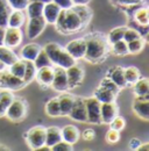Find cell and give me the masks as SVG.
Masks as SVG:
<instances>
[{"mask_svg": "<svg viewBox=\"0 0 149 151\" xmlns=\"http://www.w3.org/2000/svg\"><path fill=\"white\" fill-rule=\"evenodd\" d=\"M43 6L44 4L43 2H40V1H29L27 7L25 8L27 11V15L28 18H37V17H42V13H43Z\"/></svg>", "mask_w": 149, "mask_h": 151, "instance_id": "25", "label": "cell"}, {"mask_svg": "<svg viewBox=\"0 0 149 151\" xmlns=\"http://www.w3.org/2000/svg\"><path fill=\"white\" fill-rule=\"evenodd\" d=\"M54 1L57 6H59L61 9H69L74 6L72 0H51Z\"/></svg>", "mask_w": 149, "mask_h": 151, "instance_id": "47", "label": "cell"}, {"mask_svg": "<svg viewBox=\"0 0 149 151\" xmlns=\"http://www.w3.org/2000/svg\"><path fill=\"white\" fill-rule=\"evenodd\" d=\"M58 98V104H59V111H61V115L62 116H65V115H69L71 108H72V105L74 102V96L70 93H67V92H62V94Z\"/></svg>", "mask_w": 149, "mask_h": 151, "instance_id": "18", "label": "cell"}, {"mask_svg": "<svg viewBox=\"0 0 149 151\" xmlns=\"http://www.w3.org/2000/svg\"><path fill=\"white\" fill-rule=\"evenodd\" d=\"M55 23L57 26V29L64 34L74 33L79 30L82 27H84L79 15L72 9V7L69 9H61Z\"/></svg>", "mask_w": 149, "mask_h": 151, "instance_id": "2", "label": "cell"}, {"mask_svg": "<svg viewBox=\"0 0 149 151\" xmlns=\"http://www.w3.org/2000/svg\"><path fill=\"white\" fill-rule=\"evenodd\" d=\"M139 37H142V36L140 35V33L135 28H126L125 34H124V41L129 42V41H133V40Z\"/></svg>", "mask_w": 149, "mask_h": 151, "instance_id": "43", "label": "cell"}, {"mask_svg": "<svg viewBox=\"0 0 149 151\" xmlns=\"http://www.w3.org/2000/svg\"><path fill=\"white\" fill-rule=\"evenodd\" d=\"M0 150H9L8 148H6V147H4L2 144H0Z\"/></svg>", "mask_w": 149, "mask_h": 151, "instance_id": "57", "label": "cell"}, {"mask_svg": "<svg viewBox=\"0 0 149 151\" xmlns=\"http://www.w3.org/2000/svg\"><path fill=\"white\" fill-rule=\"evenodd\" d=\"M137 150L140 151H148L149 150V143H145V144H142L141 143V145L139 147V149Z\"/></svg>", "mask_w": 149, "mask_h": 151, "instance_id": "53", "label": "cell"}, {"mask_svg": "<svg viewBox=\"0 0 149 151\" xmlns=\"http://www.w3.org/2000/svg\"><path fill=\"white\" fill-rule=\"evenodd\" d=\"M50 150H53V151H71L72 150V145L69 144L68 142L61 139L59 142H57L56 144H54V145L50 148Z\"/></svg>", "mask_w": 149, "mask_h": 151, "instance_id": "44", "label": "cell"}, {"mask_svg": "<svg viewBox=\"0 0 149 151\" xmlns=\"http://www.w3.org/2000/svg\"><path fill=\"white\" fill-rule=\"evenodd\" d=\"M124 75H125V79H126L127 85H133L141 77L139 69L135 68V66H128V68L124 69Z\"/></svg>", "mask_w": 149, "mask_h": 151, "instance_id": "32", "label": "cell"}, {"mask_svg": "<svg viewBox=\"0 0 149 151\" xmlns=\"http://www.w3.org/2000/svg\"><path fill=\"white\" fill-rule=\"evenodd\" d=\"M11 12H12V8H11L8 1L0 0V26L1 27H7L8 17H9Z\"/></svg>", "mask_w": 149, "mask_h": 151, "instance_id": "29", "label": "cell"}, {"mask_svg": "<svg viewBox=\"0 0 149 151\" xmlns=\"http://www.w3.org/2000/svg\"><path fill=\"white\" fill-rule=\"evenodd\" d=\"M133 111L142 120H149V94L136 95L133 101Z\"/></svg>", "mask_w": 149, "mask_h": 151, "instance_id": "7", "label": "cell"}, {"mask_svg": "<svg viewBox=\"0 0 149 151\" xmlns=\"http://www.w3.org/2000/svg\"><path fill=\"white\" fill-rule=\"evenodd\" d=\"M82 137L85 139V141H92L94 139V137H95V132L91 129V128H89V129H85L84 132H83V135H82Z\"/></svg>", "mask_w": 149, "mask_h": 151, "instance_id": "48", "label": "cell"}, {"mask_svg": "<svg viewBox=\"0 0 149 151\" xmlns=\"http://www.w3.org/2000/svg\"><path fill=\"white\" fill-rule=\"evenodd\" d=\"M55 91L58 92H65L69 90V84H68V78H67V72L65 69L56 66L54 68V78L50 85Z\"/></svg>", "mask_w": 149, "mask_h": 151, "instance_id": "8", "label": "cell"}, {"mask_svg": "<svg viewBox=\"0 0 149 151\" xmlns=\"http://www.w3.org/2000/svg\"><path fill=\"white\" fill-rule=\"evenodd\" d=\"M8 68H9L8 71L13 76H15L18 78H21V79L23 78V75H25V60L23 59H19L18 58Z\"/></svg>", "mask_w": 149, "mask_h": 151, "instance_id": "34", "label": "cell"}, {"mask_svg": "<svg viewBox=\"0 0 149 151\" xmlns=\"http://www.w3.org/2000/svg\"><path fill=\"white\" fill-rule=\"evenodd\" d=\"M6 109H7V107H6V106H4V105L0 102V117H1V116H5V114H6Z\"/></svg>", "mask_w": 149, "mask_h": 151, "instance_id": "54", "label": "cell"}, {"mask_svg": "<svg viewBox=\"0 0 149 151\" xmlns=\"http://www.w3.org/2000/svg\"><path fill=\"white\" fill-rule=\"evenodd\" d=\"M33 62H34V65L36 66L37 70L41 69V68H44V66H51V65H53L51 60L49 59V57L46 54L44 49H42V48H41L40 52L37 54L36 58H35Z\"/></svg>", "mask_w": 149, "mask_h": 151, "instance_id": "33", "label": "cell"}, {"mask_svg": "<svg viewBox=\"0 0 149 151\" xmlns=\"http://www.w3.org/2000/svg\"><path fill=\"white\" fill-rule=\"evenodd\" d=\"M69 116L77 122H86V106L84 98H74V102Z\"/></svg>", "mask_w": 149, "mask_h": 151, "instance_id": "13", "label": "cell"}, {"mask_svg": "<svg viewBox=\"0 0 149 151\" xmlns=\"http://www.w3.org/2000/svg\"><path fill=\"white\" fill-rule=\"evenodd\" d=\"M36 72L37 69L36 66L34 65V62L33 60H25V75H23V78H22L23 83L25 84L30 83L35 78Z\"/></svg>", "mask_w": 149, "mask_h": 151, "instance_id": "28", "label": "cell"}, {"mask_svg": "<svg viewBox=\"0 0 149 151\" xmlns=\"http://www.w3.org/2000/svg\"><path fill=\"white\" fill-rule=\"evenodd\" d=\"M85 106H86V122L92 124L101 123V117H100L101 102H99L94 96H91L85 99Z\"/></svg>", "mask_w": 149, "mask_h": 151, "instance_id": "5", "label": "cell"}, {"mask_svg": "<svg viewBox=\"0 0 149 151\" xmlns=\"http://www.w3.org/2000/svg\"><path fill=\"white\" fill-rule=\"evenodd\" d=\"M27 144L32 150H37L46 144V128L42 126H35L26 132Z\"/></svg>", "mask_w": 149, "mask_h": 151, "instance_id": "4", "label": "cell"}, {"mask_svg": "<svg viewBox=\"0 0 149 151\" xmlns=\"http://www.w3.org/2000/svg\"><path fill=\"white\" fill-rule=\"evenodd\" d=\"M134 18L135 21L139 23V24H142V26H148L149 23V13H148V8L147 7H142L140 9H137L134 14Z\"/></svg>", "mask_w": 149, "mask_h": 151, "instance_id": "37", "label": "cell"}, {"mask_svg": "<svg viewBox=\"0 0 149 151\" xmlns=\"http://www.w3.org/2000/svg\"><path fill=\"white\" fill-rule=\"evenodd\" d=\"M37 81L42 85V86H50L53 78H54V68L53 66H44L38 69L36 72Z\"/></svg>", "mask_w": 149, "mask_h": 151, "instance_id": "19", "label": "cell"}, {"mask_svg": "<svg viewBox=\"0 0 149 151\" xmlns=\"http://www.w3.org/2000/svg\"><path fill=\"white\" fill-rule=\"evenodd\" d=\"M18 58L19 57L14 54V51L11 48L5 47L4 44L0 45V62H2L5 64V66H9Z\"/></svg>", "mask_w": 149, "mask_h": 151, "instance_id": "23", "label": "cell"}, {"mask_svg": "<svg viewBox=\"0 0 149 151\" xmlns=\"http://www.w3.org/2000/svg\"><path fill=\"white\" fill-rule=\"evenodd\" d=\"M100 86L104 87V88H106V90H108V91H111V92H113L114 94H118L119 91H120V88L116 86V84L113 83L108 77H105V78L100 81Z\"/></svg>", "mask_w": 149, "mask_h": 151, "instance_id": "40", "label": "cell"}, {"mask_svg": "<svg viewBox=\"0 0 149 151\" xmlns=\"http://www.w3.org/2000/svg\"><path fill=\"white\" fill-rule=\"evenodd\" d=\"M119 5H125V6H130V5H139L143 0H113Z\"/></svg>", "mask_w": 149, "mask_h": 151, "instance_id": "49", "label": "cell"}, {"mask_svg": "<svg viewBox=\"0 0 149 151\" xmlns=\"http://www.w3.org/2000/svg\"><path fill=\"white\" fill-rule=\"evenodd\" d=\"M74 59H82L84 58L85 55V50H86V41L85 38H76L70 41L65 48H64Z\"/></svg>", "mask_w": 149, "mask_h": 151, "instance_id": "9", "label": "cell"}, {"mask_svg": "<svg viewBox=\"0 0 149 151\" xmlns=\"http://www.w3.org/2000/svg\"><path fill=\"white\" fill-rule=\"evenodd\" d=\"M29 1H40V2L47 4V2H49V1H51V0H29Z\"/></svg>", "mask_w": 149, "mask_h": 151, "instance_id": "55", "label": "cell"}, {"mask_svg": "<svg viewBox=\"0 0 149 151\" xmlns=\"http://www.w3.org/2000/svg\"><path fill=\"white\" fill-rule=\"evenodd\" d=\"M46 20L43 17H37V18H30L27 24V36L29 40H34L37 36L42 34V32L46 28Z\"/></svg>", "mask_w": 149, "mask_h": 151, "instance_id": "11", "label": "cell"}, {"mask_svg": "<svg viewBox=\"0 0 149 151\" xmlns=\"http://www.w3.org/2000/svg\"><path fill=\"white\" fill-rule=\"evenodd\" d=\"M65 72H67L69 88H74V87L82 84L83 78H84V70L80 65L74 63V65H71L70 68L65 69Z\"/></svg>", "mask_w": 149, "mask_h": 151, "instance_id": "10", "label": "cell"}, {"mask_svg": "<svg viewBox=\"0 0 149 151\" xmlns=\"http://www.w3.org/2000/svg\"><path fill=\"white\" fill-rule=\"evenodd\" d=\"M7 1L12 9H20V11H23L29 2V0H7Z\"/></svg>", "mask_w": 149, "mask_h": 151, "instance_id": "45", "label": "cell"}, {"mask_svg": "<svg viewBox=\"0 0 149 151\" xmlns=\"http://www.w3.org/2000/svg\"><path fill=\"white\" fill-rule=\"evenodd\" d=\"M43 49H44L46 54L48 55L49 59L51 60V63L56 65L57 59H58V56H59V54H61V51H62L63 48H62L59 44L55 43V42H51V43H48Z\"/></svg>", "mask_w": 149, "mask_h": 151, "instance_id": "26", "label": "cell"}, {"mask_svg": "<svg viewBox=\"0 0 149 151\" xmlns=\"http://www.w3.org/2000/svg\"><path fill=\"white\" fill-rule=\"evenodd\" d=\"M106 77H108L113 83H115L119 88H122V87L127 86L125 75H124V68H121V66H113V68H111L108 70V72L106 73Z\"/></svg>", "mask_w": 149, "mask_h": 151, "instance_id": "17", "label": "cell"}, {"mask_svg": "<svg viewBox=\"0 0 149 151\" xmlns=\"http://www.w3.org/2000/svg\"><path fill=\"white\" fill-rule=\"evenodd\" d=\"M5 29L6 27H1L0 26V45L4 44V36H5Z\"/></svg>", "mask_w": 149, "mask_h": 151, "instance_id": "51", "label": "cell"}, {"mask_svg": "<svg viewBox=\"0 0 149 151\" xmlns=\"http://www.w3.org/2000/svg\"><path fill=\"white\" fill-rule=\"evenodd\" d=\"M13 99H14V94H13L12 91H9V90H2V91H0V102L4 106L8 107V105L13 101Z\"/></svg>", "mask_w": 149, "mask_h": 151, "instance_id": "41", "label": "cell"}, {"mask_svg": "<svg viewBox=\"0 0 149 151\" xmlns=\"http://www.w3.org/2000/svg\"><path fill=\"white\" fill-rule=\"evenodd\" d=\"M134 93L136 95L149 94V81L147 78H139L134 84Z\"/></svg>", "mask_w": 149, "mask_h": 151, "instance_id": "30", "label": "cell"}, {"mask_svg": "<svg viewBox=\"0 0 149 151\" xmlns=\"http://www.w3.org/2000/svg\"><path fill=\"white\" fill-rule=\"evenodd\" d=\"M119 139H120V132L110 128L108 132H106V141L111 144H114V143L119 142Z\"/></svg>", "mask_w": 149, "mask_h": 151, "instance_id": "46", "label": "cell"}, {"mask_svg": "<svg viewBox=\"0 0 149 151\" xmlns=\"http://www.w3.org/2000/svg\"><path fill=\"white\" fill-rule=\"evenodd\" d=\"M61 135H62V139L68 142L71 145H74V143H77L79 137H80V132L78 130V128L76 126H74V124L64 126L61 129Z\"/></svg>", "mask_w": 149, "mask_h": 151, "instance_id": "16", "label": "cell"}, {"mask_svg": "<svg viewBox=\"0 0 149 151\" xmlns=\"http://www.w3.org/2000/svg\"><path fill=\"white\" fill-rule=\"evenodd\" d=\"M93 96H94L99 102L104 104V102H112V101H115L116 94H114L111 91H108V90H106V88L99 86V87L94 91Z\"/></svg>", "mask_w": 149, "mask_h": 151, "instance_id": "24", "label": "cell"}, {"mask_svg": "<svg viewBox=\"0 0 149 151\" xmlns=\"http://www.w3.org/2000/svg\"><path fill=\"white\" fill-rule=\"evenodd\" d=\"M61 139H62V135H61V129L58 127L51 126L46 128V145L51 148Z\"/></svg>", "mask_w": 149, "mask_h": 151, "instance_id": "22", "label": "cell"}, {"mask_svg": "<svg viewBox=\"0 0 149 151\" xmlns=\"http://www.w3.org/2000/svg\"><path fill=\"white\" fill-rule=\"evenodd\" d=\"M140 145H141V141L139 138H132L129 141V149L132 150H137Z\"/></svg>", "mask_w": 149, "mask_h": 151, "instance_id": "50", "label": "cell"}, {"mask_svg": "<svg viewBox=\"0 0 149 151\" xmlns=\"http://www.w3.org/2000/svg\"><path fill=\"white\" fill-rule=\"evenodd\" d=\"M125 30H126V27H116L114 29H112L108 34V42L110 43H114L116 41H120V40H124V34H125Z\"/></svg>", "mask_w": 149, "mask_h": 151, "instance_id": "39", "label": "cell"}, {"mask_svg": "<svg viewBox=\"0 0 149 151\" xmlns=\"http://www.w3.org/2000/svg\"><path fill=\"white\" fill-rule=\"evenodd\" d=\"M59 12H61L59 6H57L54 1H49V2L44 4V6H43L42 17H43V19L46 20L47 23L54 24L56 22V20H57V18H58Z\"/></svg>", "mask_w": 149, "mask_h": 151, "instance_id": "15", "label": "cell"}, {"mask_svg": "<svg viewBox=\"0 0 149 151\" xmlns=\"http://www.w3.org/2000/svg\"><path fill=\"white\" fill-rule=\"evenodd\" d=\"M89 1L90 0H72L74 5H86L89 4Z\"/></svg>", "mask_w": 149, "mask_h": 151, "instance_id": "52", "label": "cell"}, {"mask_svg": "<svg viewBox=\"0 0 149 151\" xmlns=\"http://www.w3.org/2000/svg\"><path fill=\"white\" fill-rule=\"evenodd\" d=\"M27 113V104L22 98H15L8 105L5 116H7L12 121H21Z\"/></svg>", "mask_w": 149, "mask_h": 151, "instance_id": "3", "label": "cell"}, {"mask_svg": "<svg viewBox=\"0 0 149 151\" xmlns=\"http://www.w3.org/2000/svg\"><path fill=\"white\" fill-rule=\"evenodd\" d=\"M40 50H41V47L36 43L26 44L25 47H22L20 51V57L23 60H34L36 58L37 54L40 52Z\"/></svg>", "mask_w": 149, "mask_h": 151, "instance_id": "20", "label": "cell"}, {"mask_svg": "<svg viewBox=\"0 0 149 151\" xmlns=\"http://www.w3.org/2000/svg\"><path fill=\"white\" fill-rule=\"evenodd\" d=\"M22 32L20 28H12L6 27L5 29V36H4V45L8 48H15L22 42Z\"/></svg>", "mask_w": 149, "mask_h": 151, "instance_id": "12", "label": "cell"}, {"mask_svg": "<svg viewBox=\"0 0 149 151\" xmlns=\"http://www.w3.org/2000/svg\"><path fill=\"white\" fill-rule=\"evenodd\" d=\"M86 41V50L84 58L90 62H98L103 59L107 54V43L106 40L99 33H94L85 38Z\"/></svg>", "mask_w": 149, "mask_h": 151, "instance_id": "1", "label": "cell"}, {"mask_svg": "<svg viewBox=\"0 0 149 151\" xmlns=\"http://www.w3.org/2000/svg\"><path fill=\"white\" fill-rule=\"evenodd\" d=\"M46 113L50 117H56L61 116V111H59V104H58V98H51L47 104H46Z\"/></svg>", "mask_w": 149, "mask_h": 151, "instance_id": "31", "label": "cell"}, {"mask_svg": "<svg viewBox=\"0 0 149 151\" xmlns=\"http://www.w3.org/2000/svg\"><path fill=\"white\" fill-rule=\"evenodd\" d=\"M119 108L115 101L112 102H104L100 106V117H101V123L110 124L111 121L118 115Z\"/></svg>", "mask_w": 149, "mask_h": 151, "instance_id": "14", "label": "cell"}, {"mask_svg": "<svg viewBox=\"0 0 149 151\" xmlns=\"http://www.w3.org/2000/svg\"><path fill=\"white\" fill-rule=\"evenodd\" d=\"M25 85L23 80L13 76L8 70H1L0 71V87L7 88V90H18Z\"/></svg>", "mask_w": 149, "mask_h": 151, "instance_id": "6", "label": "cell"}, {"mask_svg": "<svg viewBox=\"0 0 149 151\" xmlns=\"http://www.w3.org/2000/svg\"><path fill=\"white\" fill-rule=\"evenodd\" d=\"M72 9L79 15V18L83 22V26H86V23L89 22V20L91 18V12L90 9L85 6V5H76L72 6Z\"/></svg>", "mask_w": 149, "mask_h": 151, "instance_id": "36", "label": "cell"}, {"mask_svg": "<svg viewBox=\"0 0 149 151\" xmlns=\"http://www.w3.org/2000/svg\"><path fill=\"white\" fill-rule=\"evenodd\" d=\"M74 63H76V59L63 48L61 54H59V56H58L56 66H59V68H63V69H68L71 65H74Z\"/></svg>", "mask_w": 149, "mask_h": 151, "instance_id": "27", "label": "cell"}, {"mask_svg": "<svg viewBox=\"0 0 149 151\" xmlns=\"http://www.w3.org/2000/svg\"><path fill=\"white\" fill-rule=\"evenodd\" d=\"M112 49H113L114 54L119 55V56H125V55L128 54L127 42L124 41V40H120V41H116V42L112 43Z\"/></svg>", "mask_w": 149, "mask_h": 151, "instance_id": "38", "label": "cell"}, {"mask_svg": "<svg viewBox=\"0 0 149 151\" xmlns=\"http://www.w3.org/2000/svg\"><path fill=\"white\" fill-rule=\"evenodd\" d=\"M146 44V40L143 37L135 38L133 41L127 42V48H128V54H139L140 51H142V49L145 48Z\"/></svg>", "mask_w": 149, "mask_h": 151, "instance_id": "35", "label": "cell"}, {"mask_svg": "<svg viewBox=\"0 0 149 151\" xmlns=\"http://www.w3.org/2000/svg\"><path fill=\"white\" fill-rule=\"evenodd\" d=\"M5 68H6V66H5V64H4L2 62H0V71H1V70H4Z\"/></svg>", "mask_w": 149, "mask_h": 151, "instance_id": "56", "label": "cell"}, {"mask_svg": "<svg viewBox=\"0 0 149 151\" xmlns=\"http://www.w3.org/2000/svg\"><path fill=\"white\" fill-rule=\"evenodd\" d=\"M26 21V15L20 9H12V12L9 13L8 17V22H7V27H12V28H21L22 24H25Z\"/></svg>", "mask_w": 149, "mask_h": 151, "instance_id": "21", "label": "cell"}, {"mask_svg": "<svg viewBox=\"0 0 149 151\" xmlns=\"http://www.w3.org/2000/svg\"><path fill=\"white\" fill-rule=\"evenodd\" d=\"M110 126H111L112 129H115V130H118V132H121V130L126 127V120H125L122 116L116 115V116L111 121Z\"/></svg>", "mask_w": 149, "mask_h": 151, "instance_id": "42", "label": "cell"}]
</instances>
